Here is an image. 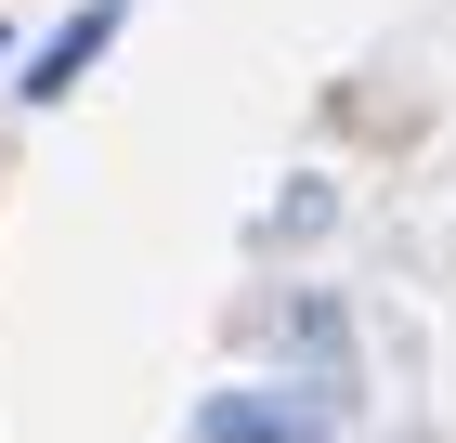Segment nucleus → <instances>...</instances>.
I'll list each match as a JSON object with an SVG mask.
<instances>
[{
    "mask_svg": "<svg viewBox=\"0 0 456 443\" xmlns=\"http://www.w3.org/2000/svg\"><path fill=\"white\" fill-rule=\"evenodd\" d=\"M196 443H326V405H287V391H209Z\"/></svg>",
    "mask_w": 456,
    "mask_h": 443,
    "instance_id": "1",
    "label": "nucleus"
},
{
    "mask_svg": "<svg viewBox=\"0 0 456 443\" xmlns=\"http://www.w3.org/2000/svg\"><path fill=\"white\" fill-rule=\"evenodd\" d=\"M118 13H131V0H92V13H66V27L39 39V66H27V104H66L78 78H92V53L118 39Z\"/></svg>",
    "mask_w": 456,
    "mask_h": 443,
    "instance_id": "2",
    "label": "nucleus"
}]
</instances>
